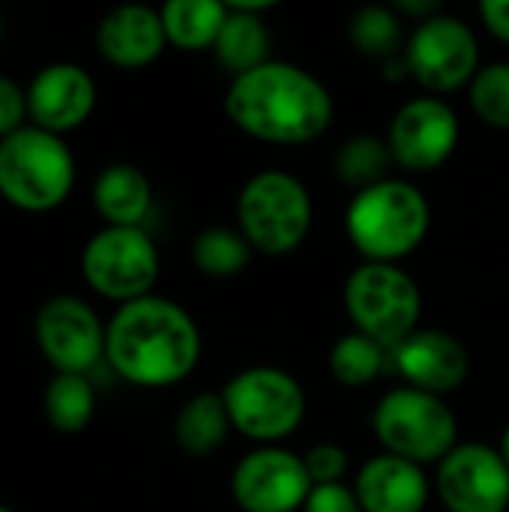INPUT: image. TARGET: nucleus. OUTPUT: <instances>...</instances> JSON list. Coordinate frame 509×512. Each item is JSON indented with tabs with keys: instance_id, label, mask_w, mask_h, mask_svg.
<instances>
[{
	"instance_id": "c9c22d12",
	"label": "nucleus",
	"mask_w": 509,
	"mask_h": 512,
	"mask_svg": "<svg viewBox=\"0 0 509 512\" xmlns=\"http://www.w3.org/2000/svg\"><path fill=\"white\" fill-rule=\"evenodd\" d=\"M0 512H15V510H9V507H3V504H0Z\"/></svg>"
},
{
	"instance_id": "2f4dec72",
	"label": "nucleus",
	"mask_w": 509,
	"mask_h": 512,
	"mask_svg": "<svg viewBox=\"0 0 509 512\" xmlns=\"http://www.w3.org/2000/svg\"><path fill=\"white\" fill-rule=\"evenodd\" d=\"M480 18L483 27L509 45V0H483L480 3Z\"/></svg>"
},
{
	"instance_id": "7ed1b4c3",
	"label": "nucleus",
	"mask_w": 509,
	"mask_h": 512,
	"mask_svg": "<svg viewBox=\"0 0 509 512\" xmlns=\"http://www.w3.org/2000/svg\"><path fill=\"white\" fill-rule=\"evenodd\" d=\"M429 228L426 195L402 177L354 192L345 210V237L372 264H399L423 246Z\"/></svg>"
},
{
	"instance_id": "dca6fc26",
	"label": "nucleus",
	"mask_w": 509,
	"mask_h": 512,
	"mask_svg": "<svg viewBox=\"0 0 509 512\" xmlns=\"http://www.w3.org/2000/svg\"><path fill=\"white\" fill-rule=\"evenodd\" d=\"M390 354L408 387L441 399L462 390L471 375V354L465 342L447 330H417Z\"/></svg>"
},
{
	"instance_id": "f03ea898",
	"label": "nucleus",
	"mask_w": 509,
	"mask_h": 512,
	"mask_svg": "<svg viewBox=\"0 0 509 512\" xmlns=\"http://www.w3.org/2000/svg\"><path fill=\"white\" fill-rule=\"evenodd\" d=\"M330 90L303 66L267 60L231 78L225 93L228 120L249 138L297 147L321 138L333 123Z\"/></svg>"
},
{
	"instance_id": "473e14b6",
	"label": "nucleus",
	"mask_w": 509,
	"mask_h": 512,
	"mask_svg": "<svg viewBox=\"0 0 509 512\" xmlns=\"http://www.w3.org/2000/svg\"><path fill=\"white\" fill-rule=\"evenodd\" d=\"M393 9H396L402 18H414V21L420 24V21L438 15V12H441V3H438V0H396Z\"/></svg>"
},
{
	"instance_id": "1a4fd4ad",
	"label": "nucleus",
	"mask_w": 509,
	"mask_h": 512,
	"mask_svg": "<svg viewBox=\"0 0 509 512\" xmlns=\"http://www.w3.org/2000/svg\"><path fill=\"white\" fill-rule=\"evenodd\" d=\"M84 282L120 306L153 294L159 279V249L144 228H102L81 252Z\"/></svg>"
},
{
	"instance_id": "bb28decb",
	"label": "nucleus",
	"mask_w": 509,
	"mask_h": 512,
	"mask_svg": "<svg viewBox=\"0 0 509 512\" xmlns=\"http://www.w3.org/2000/svg\"><path fill=\"white\" fill-rule=\"evenodd\" d=\"M252 255H255V249L240 234V228L213 225V228H204L192 240L195 270L204 276H213V279H228V276L243 273L252 264Z\"/></svg>"
},
{
	"instance_id": "4468645a",
	"label": "nucleus",
	"mask_w": 509,
	"mask_h": 512,
	"mask_svg": "<svg viewBox=\"0 0 509 512\" xmlns=\"http://www.w3.org/2000/svg\"><path fill=\"white\" fill-rule=\"evenodd\" d=\"M435 492L447 512H507L509 468L501 450L459 444L438 465Z\"/></svg>"
},
{
	"instance_id": "9d476101",
	"label": "nucleus",
	"mask_w": 509,
	"mask_h": 512,
	"mask_svg": "<svg viewBox=\"0 0 509 512\" xmlns=\"http://www.w3.org/2000/svg\"><path fill=\"white\" fill-rule=\"evenodd\" d=\"M402 57L411 78L423 90H429V96L471 87L474 75L480 72L477 33L462 18L447 12L414 24Z\"/></svg>"
},
{
	"instance_id": "f257e3e1",
	"label": "nucleus",
	"mask_w": 509,
	"mask_h": 512,
	"mask_svg": "<svg viewBox=\"0 0 509 512\" xmlns=\"http://www.w3.org/2000/svg\"><path fill=\"white\" fill-rule=\"evenodd\" d=\"M201 360V330L174 300L141 297L108 321L105 363L132 387L162 390L186 381Z\"/></svg>"
},
{
	"instance_id": "4be33fe9",
	"label": "nucleus",
	"mask_w": 509,
	"mask_h": 512,
	"mask_svg": "<svg viewBox=\"0 0 509 512\" xmlns=\"http://www.w3.org/2000/svg\"><path fill=\"white\" fill-rule=\"evenodd\" d=\"M162 27L168 45L180 51H213L225 18L228 3L219 0H168L162 9Z\"/></svg>"
},
{
	"instance_id": "6e6552de",
	"label": "nucleus",
	"mask_w": 509,
	"mask_h": 512,
	"mask_svg": "<svg viewBox=\"0 0 509 512\" xmlns=\"http://www.w3.org/2000/svg\"><path fill=\"white\" fill-rule=\"evenodd\" d=\"M219 396L234 432L261 447H279V441L291 438L306 420L303 384L276 366H249L237 372Z\"/></svg>"
},
{
	"instance_id": "5701e85b",
	"label": "nucleus",
	"mask_w": 509,
	"mask_h": 512,
	"mask_svg": "<svg viewBox=\"0 0 509 512\" xmlns=\"http://www.w3.org/2000/svg\"><path fill=\"white\" fill-rule=\"evenodd\" d=\"M390 168H396V162H393L387 138L369 135V132L366 135H351L333 156L336 177L354 192H363L369 186H378V183L390 180L393 177Z\"/></svg>"
},
{
	"instance_id": "c85d7f7f",
	"label": "nucleus",
	"mask_w": 509,
	"mask_h": 512,
	"mask_svg": "<svg viewBox=\"0 0 509 512\" xmlns=\"http://www.w3.org/2000/svg\"><path fill=\"white\" fill-rule=\"evenodd\" d=\"M303 465L309 471L312 486H333V483H342L348 474V453H345V447H339L333 441H321L306 450Z\"/></svg>"
},
{
	"instance_id": "b1692460",
	"label": "nucleus",
	"mask_w": 509,
	"mask_h": 512,
	"mask_svg": "<svg viewBox=\"0 0 509 512\" xmlns=\"http://www.w3.org/2000/svg\"><path fill=\"white\" fill-rule=\"evenodd\" d=\"M405 18L384 3L360 6L348 21V39L357 54L372 60H393L399 57V48L405 45Z\"/></svg>"
},
{
	"instance_id": "423d86ee",
	"label": "nucleus",
	"mask_w": 509,
	"mask_h": 512,
	"mask_svg": "<svg viewBox=\"0 0 509 512\" xmlns=\"http://www.w3.org/2000/svg\"><path fill=\"white\" fill-rule=\"evenodd\" d=\"M315 207L300 177L288 171H261L237 195V228L261 255L279 258L303 246L312 231Z\"/></svg>"
},
{
	"instance_id": "2eb2a0df",
	"label": "nucleus",
	"mask_w": 509,
	"mask_h": 512,
	"mask_svg": "<svg viewBox=\"0 0 509 512\" xmlns=\"http://www.w3.org/2000/svg\"><path fill=\"white\" fill-rule=\"evenodd\" d=\"M96 108V81L78 63H48L27 84L30 126L66 135L90 120Z\"/></svg>"
},
{
	"instance_id": "c756f323",
	"label": "nucleus",
	"mask_w": 509,
	"mask_h": 512,
	"mask_svg": "<svg viewBox=\"0 0 509 512\" xmlns=\"http://www.w3.org/2000/svg\"><path fill=\"white\" fill-rule=\"evenodd\" d=\"M30 120L27 114V87L15 84L12 78L0 75V141L12 132L24 129Z\"/></svg>"
},
{
	"instance_id": "a211bd4d",
	"label": "nucleus",
	"mask_w": 509,
	"mask_h": 512,
	"mask_svg": "<svg viewBox=\"0 0 509 512\" xmlns=\"http://www.w3.org/2000/svg\"><path fill=\"white\" fill-rule=\"evenodd\" d=\"M354 492L363 512H423L432 483L420 465L381 453L357 471Z\"/></svg>"
},
{
	"instance_id": "20e7f679",
	"label": "nucleus",
	"mask_w": 509,
	"mask_h": 512,
	"mask_svg": "<svg viewBox=\"0 0 509 512\" xmlns=\"http://www.w3.org/2000/svg\"><path fill=\"white\" fill-rule=\"evenodd\" d=\"M75 186V156L60 135L24 126L0 141V198L24 213L60 207Z\"/></svg>"
},
{
	"instance_id": "7c9ffc66",
	"label": "nucleus",
	"mask_w": 509,
	"mask_h": 512,
	"mask_svg": "<svg viewBox=\"0 0 509 512\" xmlns=\"http://www.w3.org/2000/svg\"><path fill=\"white\" fill-rule=\"evenodd\" d=\"M303 512H363L354 486L333 483V486H315L306 498Z\"/></svg>"
},
{
	"instance_id": "cd10ccee",
	"label": "nucleus",
	"mask_w": 509,
	"mask_h": 512,
	"mask_svg": "<svg viewBox=\"0 0 509 512\" xmlns=\"http://www.w3.org/2000/svg\"><path fill=\"white\" fill-rule=\"evenodd\" d=\"M468 99L474 114L492 126L509 132V63L498 60L489 66H480V72L474 75L471 87H468Z\"/></svg>"
},
{
	"instance_id": "72a5a7b5",
	"label": "nucleus",
	"mask_w": 509,
	"mask_h": 512,
	"mask_svg": "<svg viewBox=\"0 0 509 512\" xmlns=\"http://www.w3.org/2000/svg\"><path fill=\"white\" fill-rule=\"evenodd\" d=\"M501 456H504V462H507V468H509V423H507V429H504V435H501Z\"/></svg>"
},
{
	"instance_id": "39448f33",
	"label": "nucleus",
	"mask_w": 509,
	"mask_h": 512,
	"mask_svg": "<svg viewBox=\"0 0 509 512\" xmlns=\"http://www.w3.org/2000/svg\"><path fill=\"white\" fill-rule=\"evenodd\" d=\"M372 432L384 453L408 459L420 468L441 465L459 447V420L447 399L414 390H387L372 411Z\"/></svg>"
},
{
	"instance_id": "393cba45",
	"label": "nucleus",
	"mask_w": 509,
	"mask_h": 512,
	"mask_svg": "<svg viewBox=\"0 0 509 512\" xmlns=\"http://www.w3.org/2000/svg\"><path fill=\"white\" fill-rule=\"evenodd\" d=\"M45 420L60 435H78L96 414V390L87 375H54L45 387Z\"/></svg>"
},
{
	"instance_id": "f8f14e48",
	"label": "nucleus",
	"mask_w": 509,
	"mask_h": 512,
	"mask_svg": "<svg viewBox=\"0 0 509 512\" xmlns=\"http://www.w3.org/2000/svg\"><path fill=\"white\" fill-rule=\"evenodd\" d=\"M459 135L462 126L450 102L441 96H417L390 120L387 144L396 168L408 174H429L453 159Z\"/></svg>"
},
{
	"instance_id": "412c9836",
	"label": "nucleus",
	"mask_w": 509,
	"mask_h": 512,
	"mask_svg": "<svg viewBox=\"0 0 509 512\" xmlns=\"http://www.w3.org/2000/svg\"><path fill=\"white\" fill-rule=\"evenodd\" d=\"M231 432L234 426L219 393H195L174 417V441L186 456L195 459L213 456L219 447H225Z\"/></svg>"
},
{
	"instance_id": "aec40b11",
	"label": "nucleus",
	"mask_w": 509,
	"mask_h": 512,
	"mask_svg": "<svg viewBox=\"0 0 509 512\" xmlns=\"http://www.w3.org/2000/svg\"><path fill=\"white\" fill-rule=\"evenodd\" d=\"M93 207L108 228H141L153 207V186L132 162H111L93 180Z\"/></svg>"
},
{
	"instance_id": "f704fd0d",
	"label": "nucleus",
	"mask_w": 509,
	"mask_h": 512,
	"mask_svg": "<svg viewBox=\"0 0 509 512\" xmlns=\"http://www.w3.org/2000/svg\"><path fill=\"white\" fill-rule=\"evenodd\" d=\"M0 42H3V15H0Z\"/></svg>"
},
{
	"instance_id": "0eeeda50",
	"label": "nucleus",
	"mask_w": 509,
	"mask_h": 512,
	"mask_svg": "<svg viewBox=\"0 0 509 512\" xmlns=\"http://www.w3.org/2000/svg\"><path fill=\"white\" fill-rule=\"evenodd\" d=\"M342 300L354 330L390 351L420 330L423 294L417 279L399 264H360L348 276Z\"/></svg>"
},
{
	"instance_id": "ddd939ff",
	"label": "nucleus",
	"mask_w": 509,
	"mask_h": 512,
	"mask_svg": "<svg viewBox=\"0 0 509 512\" xmlns=\"http://www.w3.org/2000/svg\"><path fill=\"white\" fill-rule=\"evenodd\" d=\"M312 489L303 456L285 447H258L231 474V498L243 512H303Z\"/></svg>"
},
{
	"instance_id": "f3484780",
	"label": "nucleus",
	"mask_w": 509,
	"mask_h": 512,
	"mask_svg": "<svg viewBox=\"0 0 509 512\" xmlns=\"http://www.w3.org/2000/svg\"><path fill=\"white\" fill-rule=\"evenodd\" d=\"M168 45L159 9L129 3L111 9L96 27L99 54L120 69H144L150 66Z\"/></svg>"
},
{
	"instance_id": "a878e982",
	"label": "nucleus",
	"mask_w": 509,
	"mask_h": 512,
	"mask_svg": "<svg viewBox=\"0 0 509 512\" xmlns=\"http://www.w3.org/2000/svg\"><path fill=\"white\" fill-rule=\"evenodd\" d=\"M387 357H390V348L351 330L333 342L327 366H330V375L336 384H342L348 390H360V387H369L387 369V363H390Z\"/></svg>"
},
{
	"instance_id": "6ab92c4d",
	"label": "nucleus",
	"mask_w": 509,
	"mask_h": 512,
	"mask_svg": "<svg viewBox=\"0 0 509 512\" xmlns=\"http://www.w3.org/2000/svg\"><path fill=\"white\" fill-rule=\"evenodd\" d=\"M273 3L264 0H231L225 27L213 45V54L231 78L246 75L270 60V30L264 24V12Z\"/></svg>"
},
{
	"instance_id": "9b49d317",
	"label": "nucleus",
	"mask_w": 509,
	"mask_h": 512,
	"mask_svg": "<svg viewBox=\"0 0 509 512\" xmlns=\"http://www.w3.org/2000/svg\"><path fill=\"white\" fill-rule=\"evenodd\" d=\"M33 336L54 375H87L105 360L108 324L99 321L90 303L60 294L39 306Z\"/></svg>"
}]
</instances>
